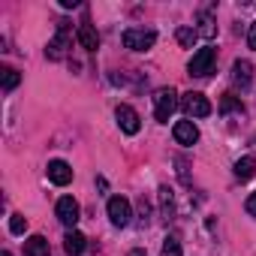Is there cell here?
<instances>
[{"label":"cell","mask_w":256,"mask_h":256,"mask_svg":"<svg viewBox=\"0 0 256 256\" xmlns=\"http://www.w3.org/2000/svg\"><path fill=\"white\" fill-rule=\"evenodd\" d=\"M172 133H175V142L178 145H196L199 142V130H196L193 120H178Z\"/></svg>","instance_id":"9"},{"label":"cell","mask_w":256,"mask_h":256,"mask_svg":"<svg viewBox=\"0 0 256 256\" xmlns=\"http://www.w3.org/2000/svg\"><path fill=\"white\" fill-rule=\"evenodd\" d=\"M214 34H217V28H214V18H211V16H199V36H205V40H214Z\"/></svg>","instance_id":"18"},{"label":"cell","mask_w":256,"mask_h":256,"mask_svg":"<svg viewBox=\"0 0 256 256\" xmlns=\"http://www.w3.org/2000/svg\"><path fill=\"white\" fill-rule=\"evenodd\" d=\"M24 253H28V256H52V253H48V241H46L42 235H30V238L24 241Z\"/></svg>","instance_id":"14"},{"label":"cell","mask_w":256,"mask_h":256,"mask_svg":"<svg viewBox=\"0 0 256 256\" xmlns=\"http://www.w3.org/2000/svg\"><path fill=\"white\" fill-rule=\"evenodd\" d=\"M247 214H250V217H256V193H250V196H247Z\"/></svg>","instance_id":"23"},{"label":"cell","mask_w":256,"mask_h":256,"mask_svg":"<svg viewBox=\"0 0 256 256\" xmlns=\"http://www.w3.org/2000/svg\"><path fill=\"white\" fill-rule=\"evenodd\" d=\"M181 108H184L190 118H208V114H211V102H208V96H205V94H199V90L184 94Z\"/></svg>","instance_id":"4"},{"label":"cell","mask_w":256,"mask_h":256,"mask_svg":"<svg viewBox=\"0 0 256 256\" xmlns=\"http://www.w3.org/2000/svg\"><path fill=\"white\" fill-rule=\"evenodd\" d=\"M114 118H118V126L126 133V136H136L139 133V112L133 108V106H118L114 108Z\"/></svg>","instance_id":"6"},{"label":"cell","mask_w":256,"mask_h":256,"mask_svg":"<svg viewBox=\"0 0 256 256\" xmlns=\"http://www.w3.org/2000/svg\"><path fill=\"white\" fill-rule=\"evenodd\" d=\"M48 181L58 184V187H66V184L72 181V169H70V163H64V160H52V163H48Z\"/></svg>","instance_id":"10"},{"label":"cell","mask_w":256,"mask_h":256,"mask_svg":"<svg viewBox=\"0 0 256 256\" xmlns=\"http://www.w3.org/2000/svg\"><path fill=\"white\" fill-rule=\"evenodd\" d=\"M247 46L256 52V24H253V28H250V34H247Z\"/></svg>","instance_id":"24"},{"label":"cell","mask_w":256,"mask_h":256,"mask_svg":"<svg viewBox=\"0 0 256 256\" xmlns=\"http://www.w3.org/2000/svg\"><path fill=\"white\" fill-rule=\"evenodd\" d=\"M214 60H217V52L214 48H199L193 58H190V64H187V70H190V76H211L214 72Z\"/></svg>","instance_id":"3"},{"label":"cell","mask_w":256,"mask_h":256,"mask_svg":"<svg viewBox=\"0 0 256 256\" xmlns=\"http://www.w3.org/2000/svg\"><path fill=\"white\" fill-rule=\"evenodd\" d=\"M130 217H133V211H130V202H126L124 196H112L108 199V220H112V226L124 229L126 223H130Z\"/></svg>","instance_id":"5"},{"label":"cell","mask_w":256,"mask_h":256,"mask_svg":"<svg viewBox=\"0 0 256 256\" xmlns=\"http://www.w3.org/2000/svg\"><path fill=\"white\" fill-rule=\"evenodd\" d=\"M196 36H199V30H193V28H178V30H175V40H178L184 48H193Z\"/></svg>","instance_id":"16"},{"label":"cell","mask_w":256,"mask_h":256,"mask_svg":"<svg viewBox=\"0 0 256 256\" xmlns=\"http://www.w3.org/2000/svg\"><path fill=\"white\" fill-rule=\"evenodd\" d=\"M253 175H256V157H241V160L235 163V178L250 181Z\"/></svg>","instance_id":"15"},{"label":"cell","mask_w":256,"mask_h":256,"mask_svg":"<svg viewBox=\"0 0 256 256\" xmlns=\"http://www.w3.org/2000/svg\"><path fill=\"white\" fill-rule=\"evenodd\" d=\"M160 202H163V214L169 220V214H172V190L169 187H160Z\"/></svg>","instance_id":"22"},{"label":"cell","mask_w":256,"mask_h":256,"mask_svg":"<svg viewBox=\"0 0 256 256\" xmlns=\"http://www.w3.org/2000/svg\"><path fill=\"white\" fill-rule=\"evenodd\" d=\"M60 6H64V10H76V6H78V0H60Z\"/></svg>","instance_id":"25"},{"label":"cell","mask_w":256,"mask_h":256,"mask_svg":"<svg viewBox=\"0 0 256 256\" xmlns=\"http://www.w3.org/2000/svg\"><path fill=\"white\" fill-rule=\"evenodd\" d=\"M160 256H181V241H178L175 235H169V238L163 241V250H160Z\"/></svg>","instance_id":"20"},{"label":"cell","mask_w":256,"mask_h":256,"mask_svg":"<svg viewBox=\"0 0 256 256\" xmlns=\"http://www.w3.org/2000/svg\"><path fill=\"white\" fill-rule=\"evenodd\" d=\"M28 229V217L24 214H12V220H10V232L12 235H22Z\"/></svg>","instance_id":"21"},{"label":"cell","mask_w":256,"mask_h":256,"mask_svg":"<svg viewBox=\"0 0 256 256\" xmlns=\"http://www.w3.org/2000/svg\"><path fill=\"white\" fill-rule=\"evenodd\" d=\"M124 48H130V52H148V48H154V42H157V34L148 28H126L124 30Z\"/></svg>","instance_id":"1"},{"label":"cell","mask_w":256,"mask_h":256,"mask_svg":"<svg viewBox=\"0 0 256 256\" xmlns=\"http://www.w3.org/2000/svg\"><path fill=\"white\" fill-rule=\"evenodd\" d=\"M232 82H235L238 88H250V82H253V66H250V60H235V64H232Z\"/></svg>","instance_id":"11"},{"label":"cell","mask_w":256,"mask_h":256,"mask_svg":"<svg viewBox=\"0 0 256 256\" xmlns=\"http://www.w3.org/2000/svg\"><path fill=\"white\" fill-rule=\"evenodd\" d=\"M126 256H148V253H145V250H130Z\"/></svg>","instance_id":"26"},{"label":"cell","mask_w":256,"mask_h":256,"mask_svg":"<svg viewBox=\"0 0 256 256\" xmlns=\"http://www.w3.org/2000/svg\"><path fill=\"white\" fill-rule=\"evenodd\" d=\"M18 82H22V76H18V70H12V66H6V70H4V90H16V88H18Z\"/></svg>","instance_id":"19"},{"label":"cell","mask_w":256,"mask_h":256,"mask_svg":"<svg viewBox=\"0 0 256 256\" xmlns=\"http://www.w3.org/2000/svg\"><path fill=\"white\" fill-rule=\"evenodd\" d=\"M175 108H178V94H175V88H160V90L154 94V118H157L160 124H166Z\"/></svg>","instance_id":"2"},{"label":"cell","mask_w":256,"mask_h":256,"mask_svg":"<svg viewBox=\"0 0 256 256\" xmlns=\"http://www.w3.org/2000/svg\"><path fill=\"white\" fill-rule=\"evenodd\" d=\"M84 247H88V238H84L82 232H76V229H72V232H66V238H64V250H66L70 256H78Z\"/></svg>","instance_id":"13"},{"label":"cell","mask_w":256,"mask_h":256,"mask_svg":"<svg viewBox=\"0 0 256 256\" xmlns=\"http://www.w3.org/2000/svg\"><path fill=\"white\" fill-rule=\"evenodd\" d=\"M58 220L64 223V226H76L78 223V202L72 199V196H64V199H58Z\"/></svg>","instance_id":"8"},{"label":"cell","mask_w":256,"mask_h":256,"mask_svg":"<svg viewBox=\"0 0 256 256\" xmlns=\"http://www.w3.org/2000/svg\"><path fill=\"white\" fill-rule=\"evenodd\" d=\"M220 112H223V114H229V112L244 114V106H241V100H235L232 94H223V100H220Z\"/></svg>","instance_id":"17"},{"label":"cell","mask_w":256,"mask_h":256,"mask_svg":"<svg viewBox=\"0 0 256 256\" xmlns=\"http://www.w3.org/2000/svg\"><path fill=\"white\" fill-rule=\"evenodd\" d=\"M66 48H70V34H66V22H60L54 40L46 46V58H48V60H60V58L66 54Z\"/></svg>","instance_id":"7"},{"label":"cell","mask_w":256,"mask_h":256,"mask_svg":"<svg viewBox=\"0 0 256 256\" xmlns=\"http://www.w3.org/2000/svg\"><path fill=\"white\" fill-rule=\"evenodd\" d=\"M0 256H12V253H0Z\"/></svg>","instance_id":"27"},{"label":"cell","mask_w":256,"mask_h":256,"mask_svg":"<svg viewBox=\"0 0 256 256\" xmlns=\"http://www.w3.org/2000/svg\"><path fill=\"white\" fill-rule=\"evenodd\" d=\"M78 46L88 48V52H96V48H100V34H96L90 24H82V28H78Z\"/></svg>","instance_id":"12"}]
</instances>
